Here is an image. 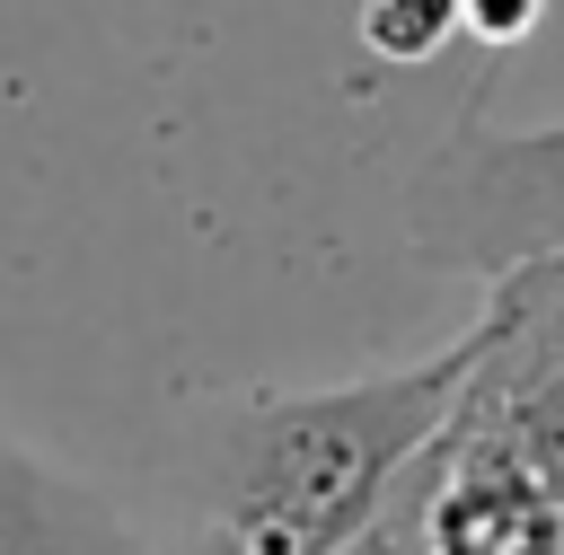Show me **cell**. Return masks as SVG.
Wrapping results in <instances>:
<instances>
[{
  "instance_id": "6da1fadb",
  "label": "cell",
  "mask_w": 564,
  "mask_h": 555,
  "mask_svg": "<svg viewBox=\"0 0 564 555\" xmlns=\"http://www.w3.org/2000/svg\"><path fill=\"white\" fill-rule=\"evenodd\" d=\"M485 361V308L441 352L335 379V388H247L203 432V537L238 555H352L414 458L458 414Z\"/></svg>"
},
{
  "instance_id": "7a4b0ae2",
  "label": "cell",
  "mask_w": 564,
  "mask_h": 555,
  "mask_svg": "<svg viewBox=\"0 0 564 555\" xmlns=\"http://www.w3.org/2000/svg\"><path fill=\"white\" fill-rule=\"evenodd\" d=\"M405 247L441 273L502 282L564 255V123H485L458 115L414 185H405Z\"/></svg>"
},
{
  "instance_id": "3957f363",
  "label": "cell",
  "mask_w": 564,
  "mask_h": 555,
  "mask_svg": "<svg viewBox=\"0 0 564 555\" xmlns=\"http://www.w3.org/2000/svg\"><path fill=\"white\" fill-rule=\"evenodd\" d=\"M449 432L564 502V255L485 282V361Z\"/></svg>"
},
{
  "instance_id": "277c9868",
  "label": "cell",
  "mask_w": 564,
  "mask_h": 555,
  "mask_svg": "<svg viewBox=\"0 0 564 555\" xmlns=\"http://www.w3.org/2000/svg\"><path fill=\"white\" fill-rule=\"evenodd\" d=\"M0 555H176L88 476L53 467L18 432H0Z\"/></svg>"
},
{
  "instance_id": "5b68a950",
  "label": "cell",
  "mask_w": 564,
  "mask_h": 555,
  "mask_svg": "<svg viewBox=\"0 0 564 555\" xmlns=\"http://www.w3.org/2000/svg\"><path fill=\"white\" fill-rule=\"evenodd\" d=\"M352 35L379 62H432L449 35H467V0H352Z\"/></svg>"
},
{
  "instance_id": "8992f818",
  "label": "cell",
  "mask_w": 564,
  "mask_h": 555,
  "mask_svg": "<svg viewBox=\"0 0 564 555\" xmlns=\"http://www.w3.org/2000/svg\"><path fill=\"white\" fill-rule=\"evenodd\" d=\"M538 9H546V0H467V35L502 53V44H520V35L538 26Z\"/></svg>"
},
{
  "instance_id": "52a82bcc",
  "label": "cell",
  "mask_w": 564,
  "mask_h": 555,
  "mask_svg": "<svg viewBox=\"0 0 564 555\" xmlns=\"http://www.w3.org/2000/svg\"><path fill=\"white\" fill-rule=\"evenodd\" d=\"M185 555H238V546H220V537H194V546H185ZM352 555H405V546H397V537H379V529H370V537H361V546H352Z\"/></svg>"
}]
</instances>
